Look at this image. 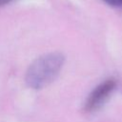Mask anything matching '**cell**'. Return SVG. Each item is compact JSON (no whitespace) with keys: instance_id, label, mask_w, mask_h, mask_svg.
<instances>
[{"instance_id":"1","label":"cell","mask_w":122,"mask_h":122,"mask_svg":"<svg viewBox=\"0 0 122 122\" xmlns=\"http://www.w3.org/2000/svg\"><path fill=\"white\" fill-rule=\"evenodd\" d=\"M65 57L61 52H50L36 58L29 67L26 82L29 87L38 90L52 83L59 75Z\"/></svg>"},{"instance_id":"2","label":"cell","mask_w":122,"mask_h":122,"mask_svg":"<svg viewBox=\"0 0 122 122\" xmlns=\"http://www.w3.org/2000/svg\"><path fill=\"white\" fill-rule=\"evenodd\" d=\"M116 88V81L113 78L106 79L105 81L101 82L99 85H97L88 95L84 110L87 112H94L97 110H99L105 102L109 99L110 95L113 92V91Z\"/></svg>"},{"instance_id":"3","label":"cell","mask_w":122,"mask_h":122,"mask_svg":"<svg viewBox=\"0 0 122 122\" xmlns=\"http://www.w3.org/2000/svg\"><path fill=\"white\" fill-rule=\"evenodd\" d=\"M103 1L112 7L122 9V0H103Z\"/></svg>"},{"instance_id":"4","label":"cell","mask_w":122,"mask_h":122,"mask_svg":"<svg viewBox=\"0 0 122 122\" xmlns=\"http://www.w3.org/2000/svg\"><path fill=\"white\" fill-rule=\"evenodd\" d=\"M11 1H13V0H0V7L4 6V5H6V4H8V3L11 2Z\"/></svg>"}]
</instances>
